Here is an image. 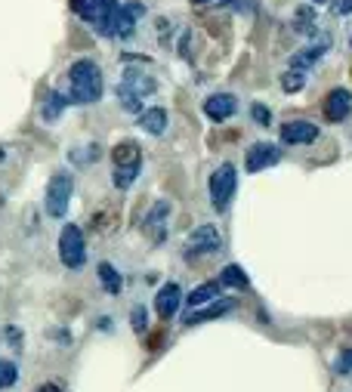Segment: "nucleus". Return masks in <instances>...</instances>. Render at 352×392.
<instances>
[{"mask_svg":"<svg viewBox=\"0 0 352 392\" xmlns=\"http://www.w3.org/2000/svg\"><path fill=\"white\" fill-rule=\"evenodd\" d=\"M102 71L93 59H77L68 68V102L77 105H90V102L102 99Z\"/></svg>","mask_w":352,"mask_h":392,"instance_id":"f257e3e1","label":"nucleus"},{"mask_svg":"<svg viewBox=\"0 0 352 392\" xmlns=\"http://www.w3.org/2000/svg\"><path fill=\"white\" fill-rule=\"evenodd\" d=\"M235 189H238V173H235V164H220L217 170L210 173V204L213 210L222 213L229 210L232 198H235Z\"/></svg>","mask_w":352,"mask_h":392,"instance_id":"f03ea898","label":"nucleus"},{"mask_svg":"<svg viewBox=\"0 0 352 392\" xmlns=\"http://www.w3.org/2000/svg\"><path fill=\"white\" fill-rule=\"evenodd\" d=\"M59 260L65 269H81L87 263V244H84V232L68 223L59 235Z\"/></svg>","mask_w":352,"mask_h":392,"instance_id":"7ed1b4c3","label":"nucleus"},{"mask_svg":"<svg viewBox=\"0 0 352 392\" xmlns=\"http://www.w3.org/2000/svg\"><path fill=\"white\" fill-rule=\"evenodd\" d=\"M72 192H74V180L72 173H53V180L47 183V213L56 219H62L72 204Z\"/></svg>","mask_w":352,"mask_h":392,"instance_id":"20e7f679","label":"nucleus"},{"mask_svg":"<svg viewBox=\"0 0 352 392\" xmlns=\"http://www.w3.org/2000/svg\"><path fill=\"white\" fill-rule=\"evenodd\" d=\"M222 247V238L213 226H198L186 238V253L188 257H204V253H217Z\"/></svg>","mask_w":352,"mask_h":392,"instance_id":"39448f33","label":"nucleus"},{"mask_svg":"<svg viewBox=\"0 0 352 392\" xmlns=\"http://www.w3.org/2000/svg\"><path fill=\"white\" fill-rule=\"evenodd\" d=\"M322 112H324V117H328L331 124H343L349 117V112H352V93L343 90V87H334L322 102Z\"/></svg>","mask_w":352,"mask_h":392,"instance_id":"423d86ee","label":"nucleus"},{"mask_svg":"<svg viewBox=\"0 0 352 392\" xmlns=\"http://www.w3.org/2000/svg\"><path fill=\"white\" fill-rule=\"evenodd\" d=\"M278 161H281V149L278 146H272V142H256V146L247 149L244 167H247V173H260V170L278 164Z\"/></svg>","mask_w":352,"mask_h":392,"instance_id":"0eeeda50","label":"nucleus"},{"mask_svg":"<svg viewBox=\"0 0 352 392\" xmlns=\"http://www.w3.org/2000/svg\"><path fill=\"white\" fill-rule=\"evenodd\" d=\"M319 139V124L312 121H288L281 124V142L285 146H309Z\"/></svg>","mask_w":352,"mask_h":392,"instance_id":"6e6552de","label":"nucleus"},{"mask_svg":"<svg viewBox=\"0 0 352 392\" xmlns=\"http://www.w3.org/2000/svg\"><path fill=\"white\" fill-rule=\"evenodd\" d=\"M235 112H238V99L232 96V93H213V96L204 99V115H208L210 121H217V124L229 121Z\"/></svg>","mask_w":352,"mask_h":392,"instance_id":"1a4fd4ad","label":"nucleus"},{"mask_svg":"<svg viewBox=\"0 0 352 392\" xmlns=\"http://www.w3.org/2000/svg\"><path fill=\"white\" fill-rule=\"evenodd\" d=\"M328 47H331V38H328V34H322L315 44H309L306 50H300V53L290 56V68H294V71H309V68L328 53Z\"/></svg>","mask_w":352,"mask_h":392,"instance_id":"9d476101","label":"nucleus"},{"mask_svg":"<svg viewBox=\"0 0 352 392\" xmlns=\"http://www.w3.org/2000/svg\"><path fill=\"white\" fill-rule=\"evenodd\" d=\"M179 303H183V291H179V284H164L158 291V296H154V309H158V315L164 321H170L176 315V309H179Z\"/></svg>","mask_w":352,"mask_h":392,"instance_id":"9b49d317","label":"nucleus"},{"mask_svg":"<svg viewBox=\"0 0 352 392\" xmlns=\"http://www.w3.org/2000/svg\"><path fill=\"white\" fill-rule=\"evenodd\" d=\"M140 127L152 136H161L167 130V112L164 108H145V112H140Z\"/></svg>","mask_w":352,"mask_h":392,"instance_id":"f8f14e48","label":"nucleus"},{"mask_svg":"<svg viewBox=\"0 0 352 392\" xmlns=\"http://www.w3.org/2000/svg\"><path fill=\"white\" fill-rule=\"evenodd\" d=\"M121 83H124L127 90H133L136 96H142V99L149 96V93L158 90V83H154V78H149V74H142V71H127Z\"/></svg>","mask_w":352,"mask_h":392,"instance_id":"ddd939ff","label":"nucleus"},{"mask_svg":"<svg viewBox=\"0 0 352 392\" xmlns=\"http://www.w3.org/2000/svg\"><path fill=\"white\" fill-rule=\"evenodd\" d=\"M170 217V201H158L152 207V213L149 217H145V229H154V241H161V238H164V219Z\"/></svg>","mask_w":352,"mask_h":392,"instance_id":"4468645a","label":"nucleus"},{"mask_svg":"<svg viewBox=\"0 0 352 392\" xmlns=\"http://www.w3.org/2000/svg\"><path fill=\"white\" fill-rule=\"evenodd\" d=\"M220 287H222L220 281H204V284H198L192 294L186 296V303L192 306V309H195V306H208L210 300H217V296H220Z\"/></svg>","mask_w":352,"mask_h":392,"instance_id":"2eb2a0df","label":"nucleus"},{"mask_svg":"<svg viewBox=\"0 0 352 392\" xmlns=\"http://www.w3.org/2000/svg\"><path fill=\"white\" fill-rule=\"evenodd\" d=\"M65 105H68V96H62V93H50L44 99V105H40V117H44L47 124H56L59 117H62Z\"/></svg>","mask_w":352,"mask_h":392,"instance_id":"dca6fc26","label":"nucleus"},{"mask_svg":"<svg viewBox=\"0 0 352 392\" xmlns=\"http://www.w3.org/2000/svg\"><path fill=\"white\" fill-rule=\"evenodd\" d=\"M235 309V303L232 300H222V303H213L208 306V309H201V312H192V315H186V325H201V321H210V318H220V315H226Z\"/></svg>","mask_w":352,"mask_h":392,"instance_id":"f3484780","label":"nucleus"},{"mask_svg":"<svg viewBox=\"0 0 352 392\" xmlns=\"http://www.w3.org/2000/svg\"><path fill=\"white\" fill-rule=\"evenodd\" d=\"M111 158H115V167H121V164H142V158H140V146L136 142H118L115 151H111Z\"/></svg>","mask_w":352,"mask_h":392,"instance_id":"a211bd4d","label":"nucleus"},{"mask_svg":"<svg viewBox=\"0 0 352 392\" xmlns=\"http://www.w3.org/2000/svg\"><path fill=\"white\" fill-rule=\"evenodd\" d=\"M99 281H102V287H106L108 294H121V287H124L121 272L111 266V263H99Z\"/></svg>","mask_w":352,"mask_h":392,"instance_id":"6ab92c4d","label":"nucleus"},{"mask_svg":"<svg viewBox=\"0 0 352 392\" xmlns=\"http://www.w3.org/2000/svg\"><path fill=\"white\" fill-rule=\"evenodd\" d=\"M140 167L142 164H121L115 167V176H111V183H115V189H130V185L136 183V176H140Z\"/></svg>","mask_w":352,"mask_h":392,"instance_id":"aec40b11","label":"nucleus"},{"mask_svg":"<svg viewBox=\"0 0 352 392\" xmlns=\"http://www.w3.org/2000/svg\"><path fill=\"white\" fill-rule=\"evenodd\" d=\"M220 284H226V287H238V291H244L247 287V275H244V269L242 266H235V263H232V266H226L220 272Z\"/></svg>","mask_w":352,"mask_h":392,"instance_id":"412c9836","label":"nucleus"},{"mask_svg":"<svg viewBox=\"0 0 352 392\" xmlns=\"http://www.w3.org/2000/svg\"><path fill=\"white\" fill-rule=\"evenodd\" d=\"M118 102H121V108H127V112H142V96H136V93L133 90H127L124 87V83H118Z\"/></svg>","mask_w":352,"mask_h":392,"instance_id":"4be33fe9","label":"nucleus"},{"mask_svg":"<svg viewBox=\"0 0 352 392\" xmlns=\"http://www.w3.org/2000/svg\"><path fill=\"white\" fill-rule=\"evenodd\" d=\"M303 83H306L303 71H294V68H290L288 74H281V87H285V93H300V90H303Z\"/></svg>","mask_w":352,"mask_h":392,"instance_id":"5701e85b","label":"nucleus"},{"mask_svg":"<svg viewBox=\"0 0 352 392\" xmlns=\"http://www.w3.org/2000/svg\"><path fill=\"white\" fill-rule=\"evenodd\" d=\"M19 380V368L13 362H0V389H10Z\"/></svg>","mask_w":352,"mask_h":392,"instance_id":"b1692460","label":"nucleus"},{"mask_svg":"<svg viewBox=\"0 0 352 392\" xmlns=\"http://www.w3.org/2000/svg\"><path fill=\"white\" fill-rule=\"evenodd\" d=\"M251 117H254V121L260 124V127H269V124H272V112H269L266 105H260V102H256V105H251Z\"/></svg>","mask_w":352,"mask_h":392,"instance_id":"393cba45","label":"nucleus"},{"mask_svg":"<svg viewBox=\"0 0 352 392\" xmlns=\"http://www.w3.org/2000/svg\"><path fill=\"white\" fill-rule=\"evenodd\" d=\"M130 321H133V330H145V321H149V312H145V306H136V309L130 312Z\"/></svg>","mask_w":352,"mask_h":392,"instance_id":"a878e982","label":"nucleus"},{"mask_svg":"<svg viewBox=\"0 0 352 392\" xmlns=\"http://www.w3.org/2000/svg\"><path fill=\"white\" fill-rule=\"evenodd\" d=\"M334 371L337 374H352V349H346V352L337 359V364H334Z\"/></svg>","mask_w":352,"mask_h":392,"instance_id":"bb28decb","label":"nucleus"},{"mask_svg":"<svg viewBox=\"0 0 352 392\" xmlns=\"http://www.w3.org/2000/svg\"><path fill=\"white\" fill-rule=\"evenodd\" d=\"M331 13H334V16H349V13H352V0H334V4H331Z\"/></svg>","mask_w":352,"mask_h":392,"instance_id":"cd10ccee","label":"nucleus"},{"mask_svg":"<svg viewBox=\"0 0 352 392\" xmlns=\"http://www.w3.org/2000/svg\"><path fill=\"white\" fill-rule=\"evenodd\" d=\"M188 4H195V6H204V4H213V0H188Z\"/></svg>","mask_w":352,"mask_h":392,"instance_id":"c85d7f7f","label":"nucleus"},{"mask_svg":"<svg viewBox=\"0 0 352 392\" xmlns=\"http://www.w3.org/2000/svg\"><path fill=\"white\" fill-rule=\"evenodd\" d=\"M38 392H59V389H56V386H40Z\"/></svg>","mask_w":352,"mask_h":392,"instance_id":"c756f323","label":"nucleus"},{"mask_svg":"<svg viewBox=\"0 0 352 392\" xmlns=\"http://www.w3.org/2000/svg\"><path fill=\"white\" fill-rule=\"evenodd\" d=\"M0 161H4V149H0Z\"/></svg>","mask_w":352,"mask_h":392,"instance_id":"7c9ffc66","label":"nucleus"},{"mask_svg":"<svg viewBox=\"0 0 352 392\" xmlns=\"http://www.w3.org/2000/svg\"><path fill=\"white\" fill-rule=\"evenodd\" d=\"M315 4H324V0H315Z\"/></svg>","mask_w":352,"mask_h":392,"instance_id":"2f4dec72","label":"nucleus"}]
</instances>
